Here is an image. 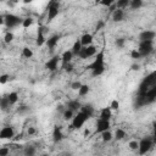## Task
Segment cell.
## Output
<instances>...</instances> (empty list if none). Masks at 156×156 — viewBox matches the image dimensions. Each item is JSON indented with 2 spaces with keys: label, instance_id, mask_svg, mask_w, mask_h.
I'll return each instance as SVG.
<instances>
[{
  "label": "cell",
  "instance_id": "obj_12",
  "mask_svg": "<svg viewBox=\"0 0 156 156\" xmlns=\"http://www.w3.org/2000/svg\"><path fill=\"white\" fill-rule=\"evenodd\" d=\"M35 44H37V46H43L44 44H46V38H45V33H44V27L43 26L38 27Z\"/></svg>",
  "mask_w": 156,
  "mask_h": 156
},
{
  "label": "cell",
  "instance_id": "obj_29",
  "mask_svg": "<svg viewBox=\"0 0 156 156\" xmlns=\"http://www.w3.org/2000/svg\"><path fill=\"white\" fill-rule=\"evenodd\" d=\"M129 2H130V0H117L116 6H117V9H123L124 10L129 6Z\"/></svg>",
  "mask_w": 156,
  "mask_h": 156
},
{
  "label": "cell",
  "instance_id": "obj_31",
  "mask_svg": "<svg viewBox=\"0 0 156 156\" xmlns=\"http://www.w3.org/2000/svg\"><path fill=\"white\" fill-rule=\"evenodd\" d=\"M22 56L26 57V58H30V57L33 56V51H32V49H29L28 46H24V48L22 49Z\"/></svg>",
  "mask_w": 156,
  "mask_h": 156
},
{
  "label": "cell",
  "instance_id": "obj_1",
  "mask_svg": "<svg viewBox=\"0 0 156 156\" xmlns=\"http://www.w3.org/2000/svg\"><path fill=\"white\" fill-rule=\"evenodd\" d=\"M105 67H106L105 66V52H104V50H100L95 55L94 61L87 66V69L91 71V74L94 77H98L105 72Z\"/></svg>",
  "mask_w": 156,
  "mask_h": 156
},
{
  "label": "cell",
  "instance_id": "obj_50",
  "mask_svg": "<svg viewBox=\"0 0 156 156\" xmlns=\"http://www.w3.org/2000/svg\"><path fill=\"white\" fill-rule=\"evenodd\" d=\"M94 2L98 5V4H100V2H101V0H94Z\"/></svg>",
  "mask_w": 156,
  "mask_h": 156
},
{
  "label": "cell",
  "instance_id": "obj_41",
  "mask_svg": "<svg viewBox=\"0 0 156 156\" xmlns=\"http://www.w3.org/2000/svg\"><path fill=\"white\" fill-rule=\"evenodd\" d=\"M82 87V83L80 82H78V80H76V82H73L72 84H71V88L73 89V90H77L78 91V89Z\"/></svg>",
  "mask_w": 156,
  "mask_h": 156
},
{
  "label": "cell",
  "instance_id": "obj_33",
  "mask_svg": "<svg viewBox=\"0 0 156 156\" xmlns=\"http://www.w3.org/2000/svg\"><path fill=\"white\" fill-rule=\"evenodd\" d=\"M33 18L30 17H27V18H23V22H22V27L23 28H29L32 24H33Z\"/></svg>",
  "mask_w": 156,
  "mask_h": 156
},
{
  "label": "cell",
  "instance_id": "obj_21",
  "mask_svg": "<svg viewBox=\"0 0 156 156\" xmlns=\"http://www.w3.org/2000/svg\"><path fill=\"white\" fill-rule=\"evenodd\" d=\"M80 111H83L89 118L90 117H93V115H94V112H95V110H94V107L91 106V105H82V107H80Z\"/></svg>",
  "mask_w": 156,
  "mask_h": 156
},
{
  "label": "cell",
  "instance_id": "obj_46",
  "mask_svg": "<svg viewBox=\"0 0 156 156\" xmlns=\"http://www.w3.org/2000/svg\"><path fill=\"white\" fill-rule=\"evenodd\" d=\"M27 133H28L29 135H33V134L35 133V129H34L33 127H29V128H28V130H27Z\"/></svg>",
  "mask_w": 156,
  "mask_h": 156
},
{
  "label": "cell",
  "instance_id": "obj_24",
  "mask_svg": "<svg viewBox=\"0 0 156 156\" xmlns=\"http://www.w3.org/2000/svg\"><path fill=\"white\" fill-rule=\"evenodd\" d=\"M10 106H12V105H11V102H10L9 98H7V96L1 98V100H0V107H1V110H2V111H5V110H7Z\"/></svg>",
  "mask_w": 156,
  "mask_h": 156
},
{
  "label": "cell",
  "instance_id": "obj_20",
  "mask_svg": "<svg viewBox=\"0 0 156 156\" xmlns=\"http://www.w3.org/2000/svg\"><path fill=\"white\" fill-rule=\"evenodd\" d=\"M93 39H94L93 34L85 33V34H83V35L80 37V43H82L83 46H88V45H91V44H93Z\"/></svg>",
  "mask_w": 156,
  "mask_h": 156
},
{
  "label": "cell",
  "instance_id": "obj_6",
  "mask_svg": "<svg viewBox=\"0 0 156 156\" xmlns=\"http://www.w3.org/2000/svg\"><path fill=\"white\" fill-rule=\"evenodd\" d=\"M22 22H23V18L13 15V13H7L5 15V27L9 28V29H12V28H16L17 26H22Z\"/></svg>",
  "mask_w": 156,
  "mask_h": 156
},
{
  "label": "cell",
  "instance_id": "obj_49",
  "mask_svg": "<svg viewBox=\"0 0 156 156\" xmlns=\"http://www.w3.org/2000/svg\"><path fill=\"white\" fill-rule=\"evenodd\" d=\"M89 133H90V132H89V129H85V132H84V136H87Z\"/></svg>",
  "mask_w": 156,
  "mask_h": 156
},
{
  "label": "cell",
  "instance_id": "obj_37",
  "mask_svg": "<svg viewBox=\"0 0 156 156\" xmlns=\"http://www.w3.org/2000/svg\"><path fill=\"white\" fill-rule=\"evenodd\" d=\"M128 146H129L130 150L135 151V150H138V147H139V141H136V140H132V141H129Z\"/></svg>",
  "mask_w": 156,
  "mask_h": 156
},
{
  "label": "cell",
  "instance_id": "obj_14",
  "mask_svg": "<svg viewBox=\"0 0 156 156\" xmlns=\"http://www.w3.org/2000/svg\"><path fill=\"white\" fill-rule=\"evenodd\" d=\"M60 39H61V35H60V34H54V35H51L49 39H46V46H48L50 50H54L55 46L58 44Z\"/></svg>",
  "mask_w": 156,
  "mask_h": 156
},
{
  "label": "cell",
  "instance_id": "obj_4",
  "mask_svg": "<svg viewBox=\"0 0 156 156\" xmlns=\"http://www.w3.org/2000/svg\"><path fill=\"white\" fill-rule=\"evenodd\" d=\"M154 138L152 136H145V138H141L139 140V147H138V152L140 155H145L146 152H149L154 145Z\"/></svg>",
  "mask_w": 156,
  "mask_h": 156
},
{
  "label": "cell",
  "instance_id": "obj_38",
  "mask_svg": "<svg viewBox=\"0 0 156 156\" xmlns=\"http://www.w3.org/2000/svg\"><path fill=\"white\" fill-rule=\"evenodd\" d=\"M115 2H116V0H101L100 5H101V6H105V7H110V6H112Z\"/></svg>",
  "mask_w": 156,
  "mask_h": 156
},
{
  "label": "cell",
  "instance_id": "obj_16",
  "mask_svg": "<svg viewBox=\"0 0 156 156\" xmlns=\"http://www.w3.org/2000/svg\"><path fill=\"white\" fill-rule=\"evenodd\" d=\"M124 20V11L123 9H115L112 12V21L113 22H122Z\"/></svg>",
  "mask_w": 156,
  "mask_h": 156
},
{
  "label": "cell",
  "instance_id": "obj_48",
  "mask_svg": "<svg viewBox=\"0 0 156 156\" xmlns=\"http://www.w3.org/2000/svg\"><path fill=\"white\" fill-rule=\"evenodd\" d=\"M32 1H34V0H23V2H24V4H30Z\"/></svg>",
  "mask_w": 156,
  "mask_h": 156
},
{
  "label": "cell",
  "instance_id": "obj_30",
  "mask_svg": "<svg viewBox=\"0 0 156 156\" xmlns=\"http://www.w3.org/2000/svg\"><path fill=\"white\" fill-rule=\"evenodd\" d=\"M124 136H126V132L122 128H117L116 132H115V139L116 140H122Z\"/></svg>",
  "mask_w": 156,
  "mask_h": 156
},
{
  "label": "cell",
  "instance_id": "obj_17",
  "mask_svg": "<svg viewBox=\"0 0 156 156\" xmlns=\"http://www.w3.org/2000/svg\"><path fill=\"white\" fill-rule=\"evenodd\" d=\"M73 56H74V54L72 52V50H71V49H69V50L63 51V54L61 55V62H62V66H63V65H66V63H68V62H72Z\"/></svg>",
  "mask_w": 156,
  "mask_h": 156
},
{
  "label": "cell",
  "instance_id": "obj_22",
  "mask_svg": "<svg viewBox=\"0 0 156 156\" xmlns=\"http://www.w3.org/2000/svg\"><path fill=\"white\" fill-rule=\"evenodd\" d=\"M83 48V45H82V43H80V39H77L74 43H73V45H72V52L74 54V56H78V54H79V51H80V49Z\"/></svg>",
  "mask_w": 156,
  "mask_h": 156
},
{
  "label": "cell",
  "instance_id": "obj_42",
  "mask_svg": "<svg viewBox=\"0 0 156 156\" xmlns=\"http://www.w3.org/2000/svg\"><path fill=\"white\" fill-rule=\"evenodd\" d=\"M9 154H10V149L9 147L4 146V147L0 149V156H7Z\"/></svg>",
  "mask_w": 156,
  "mask_h": 156
},
{
  "label": "cell",
  "instance_id": "obj_43",
  "mask_svg": "<svg viewBox=\"0 0 156 156\" xmlns=\"http://www.w3.org/2000/svg\"><path fill=\"white\" fill-rule=\"evenodd\" d=\"M9 79H10V76H9V74H5V73H4V74L0 76V83H1V84H5Z\"/></svg>",
  "mask_w": 156,
  "mask_h": 156
},
{
  "label": "cell",
  "instance_id": "obj_2",
  "mask_svg": "<svg viewBox=\"0 0 156 156\" xmlns=\"http://www.w3.org/2000/svg\"><path fill=\"white\" fill-rule=\"evenodd\" d=\"M155 84H156V71L149 73V74L141 80V83H140V85H139V89H138V96H143V95L147 91V89L151 88V87L155 85Z\"/></svg>",
  "mask_w": 156,
  "mask_h": 156
},
{
  "label": "cell",
  "instance_id": "obj_35",
  "mask_svg": "<svg viewBox=\"0 0 156 156\" xmlns=\"http://www.w3.org/2000/svg\"><path fill=\"white\" fill-rule=\"evenodd\" d=\"M130 57L134 58V60H138V58H141V55H140V52H139L138 49H133L130 51Z\"/></svg>",
  "mask_w": 156,
  "mask_h": 156
},
{
  "label": "cell",
  "instance_id": "obj_19",
  "mask_svg": "<svg viewBox=\"0 0 156 156\" xmlns=\"http://www.w3.org/2000/svg\"><path fill=\"white\" fill-rule=\"evenodd\" d=\"M111 117H112V108H111L110 106H107V107H102V108L100 110V117H99V118L108 119V121H110Z\"/></svg>",
  "mask_w": 156,
  "mask_h": 156
},
{
  "label": "cell",
  "instance_id": "obj_34",
  "mask_svg": "<svg viewBox=\"0 0 156 156\" xmlns=\"http://www.w3.org/2000/svg\"><path fill=\"white\" fill-rule=\"evenodd\" d=\"M12 40H13V33H11V32H7V33L4 35V41H5L6 44H10Z\"/></svg>",
  "mask_w": 156,
  "mask_h": 156
},
{
  "label": "cell",
  "instance_id": "obj_28",
  "mask_svg": "<svg viewBox=\"0 0 156 156\" xmlns=\"http://www.w3.org/2000/svg\"><path fill=\"white\" fill-rule=\"evenodd\" d=\"M7 98H9L10 102H11V105H15L18 101V93L17 91H11V93H9Z\"/></svg>",
  "mask_w": 156,
  "mask_h": 156
},
{
  "label": "cell",
  "instance_id": "obj_10",
  "mask_svg": "<svg viewBox=\"0 0 156 156\" xmlns=\"http://www.w3.org/2000/svg\"><path fill=\"white\" fill-rule=\"evenodd\" d=\"M111 127L110 124V121L108 119H102V118H99L96 121V128H95V133L96 134H101L102 132L105 130H108Z\"/></svg>",
  "mask_w": 156,
  "mask_h": 156
},
{
  "label": "cell",
  "instance_id": "obj_15",
  "mask_svg": "<svg viewBox=\"0 0 156 156\" xmlns=\"http://www.w3.org/2000/svg\"><path fill=\"white\" fill-rule=\"evenodd\" d=\"M62 139H63V133H62L61 127L55 126L54 130H52V140H54V143H60V141H62Z\"/></svg>",
  "mask_w": 156,
  "mask_h": 156
},
{
  "label": "cell",
  "instance_id": "obj_27",
  "mask_svg": "<svg viewBox=\"0 0 156 156\" xmlns=\"http://www.w3.org/2000/svg\"><path fill=\"white\" fill-rule=\"evenodd\" d=\"M143 6V0H130L129 2V7L134 11V10H139Z\"/></svg>",
  "mask_w": 156,
  "mask_h": 156
},
{
  "label": "cell",
  "instance_id": "obj_32",
  "mask_svg": "<svg viewBox=\"0 0 156 156\" xmlns=\"http://www.w3.org/2000/svg\"><path fill=\"white\" fill-rule=\"evenodd\" d=\"M23 154L26 156H33L35 154V147L34 146H26L23 150Z\"/></svg>",
  "mask_w": 156,
  "mask_h": 156
},
{
  "label": "cell",
  "instance_id": "obj_9",
  "mask_svg": "<svg viewBox=\"0 0 156 156\" xmlns=\"http://www.w3.org/2000/svg\"><path fill=\"white\" fill-rule=\"evenodd\" d=\"M60 61H61V56L55 55V56H52L51 58H49V60L46 61V63H45V68L49 69V71H51V72H54V71L57 69Z\"/></svg>",
  "mask_w": 156,
  "mask_h": 156
},
{
  "label": "cell",
  "instance_id": "obj_36",
  "mask_svg": "<svg viewBox=\"0 0 156 156\" xmlns=\"http://www.w3.org/2000/svg\"><path fill=\"white\" fill-rule=\"evenodd\" d=\"M62 68L65 69V72H67V73H71V72L73 71L74 66H73V63H72V62H68V63L63 65V66H62Z\"/></svg>",
  "mask_w": 156,
  "mask_h": 156
},
{
  "label": "cell",
  "instance_id": "obj_13",
  "mask_svg": "<svg viewBox=\"0 0 156 156\" xmlns=\"http://www.w3.org/2000/svg\"><path fill=\"white\" fill-rule=\"evenodd\" d=\"M155 37H156V32L146 29V30H143L139 34V41H141V40H154Z\"/></svg>",
  "mask_w": 156,
  "mask_h": 156
},
{
  "label": "cell",
  "instance_id": "obj_7",
  "mask_svg": "<svg viewBox=\"0 0 156 156\" xmlns=\"http://www.w3.org/2000/svg\"><path fill=\"white\" fill-rule=\"evenodd\" d=\"M46 10H48V21L51 22L58 15V11H60V1L58 0H51L48 4Z\"/></svg>",
  "mask_w": 156,
  "mask_h": 156
},
{
  "label": "cell",
  "instance_id": "obj_40",
  "mask_svg": "<svg viewBox=\"0 0 156 156\" xmlns=\"http://www.w3.org/2000/svg\"><path fill=\"white\" fill-rule=\"evenodd\" d=\"M110 107H111L112 110H118V108H119V101H118L117 99L112 100V101H111V105H110Z\"/></svg>",
  "mask_w": 156,
  "mask_h": 156
},
{
  "label": "cell",
  "instance_id": "obj_44",
  "mask_svg": "<svg viewBox=\"0 0 156 156\" xmlns=\"http://www.w3.org/2000/svg\"><path fill=\"white\" fill-rule=\"evenodd\" d=\"M152 138H154V141L156 143V122L152 123Z\"/></svg>",
  "mask_w": 156,
  "mask_h": 156
},
{
  "label": "cell",
  "instance_id": "obj_26",
  "mask_svg": "<svg viewBox=\"0 0 156 156\" xmlns=\"http://www.w3.org/2000/svg\"><path fill=\"white\" fill-rule=\"evenodd\" d=\"M90 91V87L88 84H82V87L78 89V95L79 96H85Z\"/></svg>",
  "mask_w": 156,
  "mask_h": 156
},
{
  "label": "cell",
  "instance_id": "obj_45",
  "mask_svg": "<svg viewBox=\"0 0 156 156\" xmlns=\"http://www.w3.org/2000/svg\"><path fill=\"white\" fill-rule=\"evenodd\" d=\"M102 27H104V22H102V21H100V22H99V23L96 24V27H95L96 29H95V30H100V29H101Z\"/></svg>",
  "mask_w": 156,
  "mask_h": 156
},
{
  "label": "cell",
  "instance_id": "obj_5",
  "mask_svg": "<svg viewBox=\"0 0 156 156\" xmlns=\"http://www.w3.org/2000/svg\"><path fill=\"white\" fill-rule=\"evenodd\" d=\"M138 50H139L141 57L149 56L154 51V40H141V41H139Z\"/></svg>",
  "mask_w": 156,
  "mask_h": 156
},
{
  "label": "cell",
  "instance_id": "obj_51",
  "mask_svg": "<svg viewBox=\"0 0 156 156\" xmlns=\"http://www.w3.org/2000/svg\"><path fill=\"white\" fill-rule=\"evenodd\" d=\"M1 1H4V0H1Z\"/></svg>",
  "mask_w": 156,
  "mask_h": 156
},
{
  "label": "cell",
  "instance_id": "obj_8",
  "mask_svg": "<svg viewBox=\"0 0 156 156\" xmlns=\"http://www.w3.org/2000/svg\"><path fill=\"white\" fill-rule=\"evenodd\" d=\"M98 54V49L91 44V45H88V46H83L78 54V57L82 58V60H87L89 57H93Z\"/></svg>",
  "mask_w": 156,
  "mask_h": 156
},
{
  "label": "cell",
  "instance_id": "obj_18",
  "mask_svg": "<svg viewBox=\"0 0 156 156\" xmlns=\"http://www.w3.org/2000/svg\"><path fill=\"white\" fill-rule=\"evenodd\" d=\"M66 106H67V108H71V110H73L74 112H78V111L80 110V107H82V104L79 102L78 99H76V100H69V101L66 104Z\"/></svg>",
  "mask_w": 156,
  "mask_h": 156
},
{
  "label": "cell",
  "instance_id": "obj_11",
  "mask_svg": "<svg viewBox=\"0 0 156 156\" xmlns=\"http://www.w3.org/2000/svg\"><path fill=\"white\" fill-rule=\"evenodd\" d=\"M15 136V130L12 127L10 126H5L1 128L0 130V139L1 140H5V139H13Z\"/></svg>",
  "mask_w": 156,
  "mask_h": 156
},
{
  "label": "cell",
  "instance_id": "obj_23",
  "mask_svg": "<svg viewBox=\"0 0 156 156\" xmlns=\"http://www.w3.org/2000/svg\"><path fill=\"white\" fill-rule=\"evenodd\" d=\"M74 115H76V112L73 111V110H71V108H65L63 110V112H62V117H63V119L65 121H69V119H72L73 117H74Z\"/></svg>",
  "mask_w": 156,
  "mask_h": 156
},
{
  "label": "cell",
  "instance_id": "obj_47",
  "mask_svg": "<svg viewBox=\"0 0 156 156\" xmlns=\"http://www.w3.org/2000/svg\"><path fill=\"white\" fill-rule=\"evenodd\" d=\"M130 68H132L133 71H138V69L140 68V66H139L138 63H134V65H132V66H130Z\"/></svg>",
  "mask_w": 156,
  "mask_h": 156
},
{
  "label": "cell",
  "instance_id": "obj_3",
  "mask_svg": "<svg viewBox=\"0 0 156 156\" xmlns=\"http://www.w3.org/2000/svg\"><path fill=\"white\" fill-rule=\"evenodd\" d=\"M88 119H89V117H88L83 111H80V110H79L78 112H76L74 117L72 118L71 128H72V129H80Z\"/></svg>",
  "mask_w": 156,
  "mask_h": 156
},
{
  "label": "cell",
  "instance_id": "obj_39",
  "mask_svg": "<svg viewBox=\"0 0 156 156\" xmlns=\"http://www.w3.org/2000/svg\"><path fill=\"white\" fill-rule=\"evenodd\" d=\"M124 43H126V39L124 38H117L116 41H115V44H116L117 48H123L124 46Z\"/></svg>",
  "mask_w": 156,
  "mask_h": 156
},
{
  "label": "cell",
  "instance_id": "obj_25",
  "mask_svg": "<svg viewBox=\"0 0 156 156\" xmlns=\"http://www.w3.org/2000/svg\"><path fill=\"white\" fill-rule=\"evenodd\" d=\"M101 139H102L104 143H108V141H111V140L113 139V135H112V133L110 132V129L101 133Z\"/></svg>",
  "mask_w": 156,
  "mask_h": 156
}]
</instances>
